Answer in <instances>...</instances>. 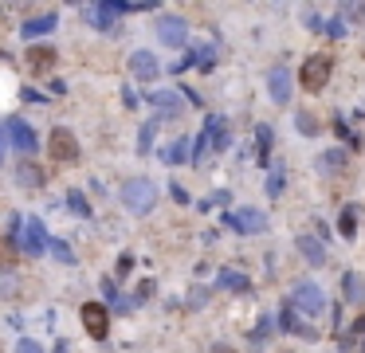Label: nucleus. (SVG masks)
I'll return each instance as SVG.
<instances>
[{"instance_id":"393cba45","label":"nucleus","mask_w":365,"mask_h":353,"mask_svg":"<svg viewBox=\"0 0 365 353\" xmlns=\"http://www.w3.org/2000/svg\"><path fill=\"white\" fill-rule=\"evenodd\" d=\"M256 146H259V161H263L267 149H271V130H267V126H259V130H256Z\"/></svg>"},{"instance_id":"20e7f679","label":"nucleus","mask_w":365,"mask_h":353,"mask_svg":"<svg viewBox=\"0 0 365 353\" xmlns=\"http://www.w3.org/2000/svg\"><path fill=\"white\" fill-rule=\"evenodd\" d=\"M48 153L55 157V161H79V141H75V134H71L67 126H55L51 130V137H48Z\"/></svg>"},{"instance_id":"0eeeda50","label":"nucleus","mask_w":365,"mask_h":353,"mask_svg":"<svg viewBox=\"0 0 365 353\" xmlns=\"http://www.w3.org/2000/svg\"><path fill=\"white\" fill-rule=\"evenodd\" d=\"M224 224L236 228V232H263L267 220H263V212H259V208H236V212L224 216Z\"/></svg>"},{"instance_id":"4468645a","label":"nucleus","mask_w":365,"mask_h":353,"mask_svg":"<svg viewBox=\"0 0 365 353\" xmlns=\"http://www.w3.org/2000/svg\"><path fill=\"white\" fill-rule=\"evenodd\" d=\"M342 294H345V303H365V279H361L357 271H345Z\"/></svg>"},{"instance_id":"a878e982","label":"nucleus","mask_w":365,"mask_h":353,"mask_svg":"<svg viewBox=\"0 0 365 353\" xmlns=\"http://www.w3.org/2000/svg\"><path fill=\"white\" fill-rule=\"evenodd\" d=\"M342 16L354 20V24H361V20H365V4H342Z\"/></svg>"},{"instance_id":"6e6552de","label":"nucleus","mask_w":365,"mask_h":353,"mask_svg":"<svg viewBox=\"0 0 365 353\" xmlns=\"http://www.w3.org/2000/svg\"><path fill=\"white\" fill-rule=\"evenodd\" d=\"M130 71H134V78H138V83H153V78L161 75V63H158V55H153V51H134V55H130Z\"/></svg>"},{"instance_id":"9d476101","label":"nucleus","mask_w":365,"mask_h":353,"mask_svg":"<svg viewBox=\"0 0 365 353\" xmlns=\"http://www.w3.org/2000/svg\"><path fill=\"white\" fill-rule=\"evenodd\" d=\"M267 90H271V98H275L279 106H287V102H291V71H287V67H271V75H267Z\"/></svg>"},{"instance_id":"f257e3e1","label":"nucleus","mask_w":365,"mask_h":353,"mask_svg":"<svg viewBox=\"0 0 365 353\" xmlns=\"http://www.w3.org/2000/svg\"><path fill=\"white\" fill-rule=\"evenodd\" d=\"M122 205H126L130 212H138V216L153 212V208H158V185L146 181V176L126 181V185H122Z\"/></svg>"},{"instance_id":"a211bd4d","label":"nucleus","mask_w":365,"mask_h":353,"mask_svg":"<svg viewBox=\"0 0 365 353\" xmlns=\"http://www.w3.org/2000/svg\"><path fill=\"white\" fill-rule=\"evenodd\" d=\"M51 28H55V16L43 12V16H36V20L24 24V39H36V36H43V32H51Z\"/></svg>"},{"instance_id":"ddd939ff","label":"nucleus","mask_w":365,"mask_h":353,"mask_svg":"<svg viewBox=\"0 0 365 353\" xmlns=\"http://www.w3.org/2000/svg\"><path fill=\"white\" fill-rule=\"evenodd\" d=\"M149 98H153V106H158V110H165L169 118H177V114H181V106H185L177 90H153Z\"/></svg>"},{"instance_id":"39448f33","label":"nucleus","mask_w":365,"mask_h":353,"mask_svg":"<svg viewBox=\"0 0 365 353\" xmlns=\"http://www.w3.org/2000/svg\"><path fill=\"white\" fill-rule=\"evenodd\" d=\"M158 39L165 48H181L188 39V20L185 16H161L158 20Z\"/></svg>"},{"instance_id":"412c9836","label":"nucleus","mask_w":365,"mask_h":353,"mask_svg":"<svg viewBox=\"0 0 365 353\" xmlns=\"http://www.w3.org/2000/svg\"><path fill=\"white\" fill-rule=\"evenodd\" d=\"M345 165V149H330V153L318 157V173H338Z\"/></svg>"},{"instance_id":"7ed1b4c3","label":"nucleus","mask_w":365,"mask_h":353,"mask_svg":"<svg viewBox=\"0 0 365 353\" xmlns=\"http://www.w3.org/2000/svg\"><path fill=\"white\" fill-rule=\"evenodd\" d=\"M330 71H334V63L326 55H310L303 63V71H298V83H303L306 90H322L326 83H330Z\"/></svg>"},{"instance_id":"72a5a7b5","label":"nucleus","mask_w":365,"mask_h":353,"mask_svg":"<svg viewBox=\"0 0 365 353\" xmlns=\"http://www.w3.org/2000/svg\"><path fill=\"white\" fill-rule=\"evenodd\" d=\"M55 353H71V349H67V342H60V345H55Z\"/></svg>"},{"instance_id":"2eb2a0df","label":"nucleus","mask_w":365,"mask_h":353,"mask_svg":"<svg viewBox=\"0 0 365 353\" xmlns=\"http://www.w3.org/2000/svg\"><path fill=\"white\" fill-rule=\"evenodd\" d=\"M188 146H193V141H185V137L169 141V146L161 149V161H165V165H181V161H188Z\"/></svg>"},{"instance_id":"c85d7f7f","label":"nucleus","mask_w":365,"mask_h":353,"mask_svg":"<svg viewBox=\"0 0 365 353\" xmlns=\"http://www.w3.org/2000/svg\"><path fill=\"white\" fill-rule=\"evenodd\" d=\"M298 130H303V134H315V130H318V122H315L310 114H298Z\"/></svg>"},{"instance_id":"b1692460","label":"nucleus","mask_w":365,"mask_h":353,"mask_svg":"<svg viewBox=\"0 0 365 353\" xmlns=\"http://www.w3.org/2000/svg\"><path fill=\"white\" fill-rule=\"evenodd\" d=\"M67 205H71V212L90 216V205H87V196H83V193H67Z\"/></svg>"},{"instance_id":"cd10ccee","label":"nucleus","mask_w":365,"mask_h":353,"mask_svg":"<svg viewBox=\"0 0 365 353\" xmlns=\"http://www.w3.org/2000/svg\"><path fill=\"white\" fill-rule=\"evenodd\" d=\"M16 353H43V345H40V342H32V338H20Z\"/></svg>"},{"instance_id":"423d86ee","label":"nucleus","mask_w":365,"mask_h":353,"mask_svg":"<svg viewBox=\"0 0 365 353\" xmlns=\"http://www.w3.org/2000/svg\"><path fill=\"white\" fill-rule=\"evenodd\" d=\"M4 137H8L12 149H20V153H32V149L40 146V141H36V134H32V126L24 122V118H8V126H4Z\"/></svg>"},{"instance_id":"f704fd0d","label":"nucleus","mask_w":365,"mask_h":353,"mask_svg":"<svg viewBox=\"0 0 365 353\" xmlns=\"http://www.w3.org/2000/svg\"><path fill=\"white\" fill-rule=\"evenodd\" d=\"M0 153H4V130H0Z\"/></svg>"},{"instance_id":"bb28decb","label":"nucleus","mask_w":365,"mask_h":353,"mask_svg":"<svg viewBox=\"0 0 365 353\" xmlns=\"http://www.w3.org/2000/svg\"><path fill=\"white\" fill-rule=\"evenodd\" d=\"M48 247H51L55 255H60L63 263H71V259H75V255H71V247H67V244H60V240H48Z\"/></svg>"},{"instance_id":"2f4dec72","label":"nucleus","mask_w":365,"mask_h":353,"mask_svg":"<svg viewBox=\"0 0 365 353\" xmlns=\"http://www.w3.org/2000/svg\"><path fill=\"white\" fill-rule=\"evenodd\" d=\"M149 141H153V126H146V130H142V153L149 149Z\"/></svg>"},{"instance_id":"f8f14e48","label":"nucleus","mask_w":365,"mask_h":353,"mask_svg":"<svg viewBox=\"0 0 365 353\" xmlns=\"http://www.w3.org/2000/svg\"><path fill=\"white\" fill-rule=\"evenodd\" d=\"M295 244H298V251L306 255V263H310V267H322L326 263V251H322V244H318L315 235H298Z\"/></svg>"},{"instance_id":"1a4fd4ad","label":"nucleus","mask_w":365,"mask_h":353,"mask_svg":"<svg viewBox=\"0 0 365 353\" xmlns=\"http://www.w3.org/2000/svg\"><path fill=\"white\" fill-rule=\"evenodd\" d=\"M83 330H87L90 338H106V330H110L106 306H102V303H87V306H83Z\"/></svg>"},{"instance_id":"f03ea898","label":"nucleus","mask_w":365,"mask_h":353,"mask_svg":"<svg viewBox=\"0 0 365 353\" xmlns=\"http://www.w3.org/2000/svg\"><path fill=\"white\" fill-rule=\"evenodd\" d=\"M291 310L295 314H306V318H322L326 314V294L318 283H298L291 291Z\"/></svg>"},{"instance_id":"f3484780","label":"nucleus","mask_w":365,"mask_h":353,"mask_svg":"<svg viewBox=\"0 0 365 353\" xmlns=\"http://www.w3.org/2000/svg\"><path fill=\"white\" fill-rule=\"evenodd\" d=\"M345 349H350V353H365V318H354V326L345 330Z\"/></svg>"},{"instance_id":"aec40b11","label":"nucleus","mask_w":365,"mask_h":353,"mask_svg":"<svg viewBox=\"0 0 365 353\" xmlns=\"http://www.w3.org/2000/svg\"><path fill=\"white\" fill-rule=\"evenodd\" d=\"M283 330L298 333V338H310V342L318 338V333H315V326H303V322H298V314L291 310V306H287V314H283Z\"/></svg>"},{"instance_id":"473e14b6","label":"nucleus","mask_w":365,"mask_h":353,"mask_svg":"<svg viewBox=\"0 0 365 353\" xmlns=\"http://www.w3.org/2000/svg\"><path fill=\"white\" fill-rule=\"evenodd\" d=\"M208 353H236V349H232V345H212Z\"/></svg>"},{"instance_id":"c756f323","label":"nucleus","mask_w":365,"mask_h":353,"mask_svg":"<svg viewBox=\"0 0 365 353\" xmlns=\"http://www.w3.org/2000/svg\"><path fill=\"white\" fill-rule=\"evenodd\" d=\"M267 188H271V193H279V188H283V173H279V169H275V173H271V181H267Z\"/></svg>"},{"instance_id":"6ab92c4d","label":"nucleus","mask_w":365,"mask_h":353,"mask_svg":"<svg viewBox=\"0 0 365 353\" xmlns=\"http://www.w3.org/2000/svg\"><path fill=\"white\" fill-rule=\"evenodd\" d=\"M55 63V48H32L28 51V67L32 71H48Z\"/></svg>"},{"instance_id":"4be33fe9","label":"nucleus","mask_w":365,"mask_h":353,"mask_svg":"<svg viewBox=\"0 0 365 353\" xmlns=\"http://www.w3.org/2000/svg\"><path fill=\"white\" fill-rule=\"evenodd\" d=\"M220 286H228V291H247V279L240 271H232V267H224V271H220Z\"/></svg>"},{"instance_id":"7c9ffc66","label":"nucleus","mask_w":365,"mask_h":353,"mask_svg":"<svg viewBox=\"0 0 365 353\" xmlns=\"http://www.w3.org/2000/svg\"><path fill=\"white\" fill-rule=\"evenodd\" d=\"M205 298H208V291H193L188 294V306H205Z\"/></svg>"},{"instance_id":"5701e85b","label":"nucleus","mask_w":365,"mask_h":353,"mask_svg":"<svg viewBox=\"0 0 365 353\" xmlns=\"http://www.w3.org/2000/svg\"><path fill=\"white\" fill-rule=\"evenodd\" d=\"M338 228H342V235H350V240H354V232H357V212H354V208H345V212H342Z\"/></svg>"},{"instance_id":"9b49d317","label":"nucleus","mask_w":365,"mask_h":353,"mask_svg":"<svg viewBox=\"0 0 365 353\" xmlns=\"http://www.w3.org/2000/svg\"><path fill=\"white\" fill-rule=\"evenodd\" d=\"M43 247H48V232H43V224H40V220H28V224H24V251L40 255Z\"/></svg>"},{"instance_id":"dca6fc26","label":"nucleus","mask_w":365,"mask_h":353,"mask_svg":"<svg viewBox=\"0 0 365 353\" xmlns=\"http://www.w3.org/2000/svg\"><path fill=\"white\" fill-rule=\"evenodd\" d=\"M16 176H20V185L24 188H40L48 176H43L40 165H32V161H20V169H16Z\"/></svg>"}]
</instances>
